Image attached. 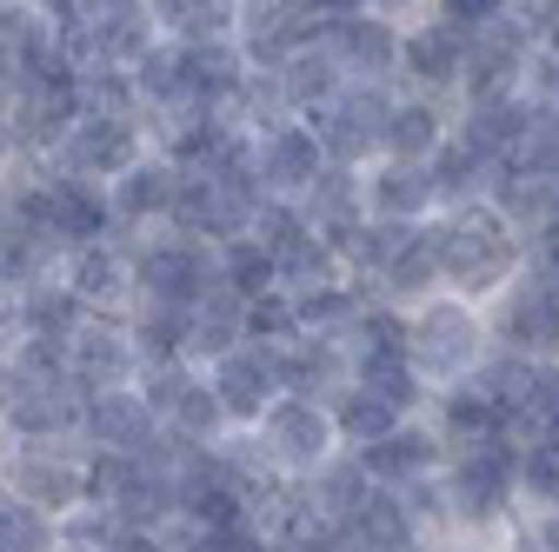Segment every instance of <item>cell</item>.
I'll list each match as a JSON object with an SVG mask.
<instances>
[{
    "label": "cell",
    "instance_id": "obj_16",
    "mask_svg": "<svg viewBox=\"0 0 559 552\" xmlns=\"http://www.w3.org/2000/svg\"><path fill=\"white\" fill-rule=\"evenodd\" d=\"M400 40L406 27L373 14V8H354V14H333L326 21V47L340 53L346 81H373V87H400Z\"/></svg>",
    "mask_w": 559,
    "mask_h": 552
},
{
    "label": "cell",
    "instance_id": "obj_10",
    "mask_svg": "<svg viewBox=\"0 0 559 552\" xmlns=\"http://www.w3.org/2000/svg\"><path fill=\"white\" fill-rule=\"evenodd\" d=\"M493 347L520 353V360H559V273L526 266L520 280L486 307Z\"/></svg>",
    "mask_w": 559,
    "mask_h": 552
},
{
    "label": "cell",
    "instance_id": "obj_32",
    "mask_svg": "<svg viewBox=\"0 0 559 552\" xmlns=\"http://www.w3.org/2000/svg\"><path fill=\"white\" fill-rule=\"evenodd\" d=\"M520 506L559 513V433H539L520 446Z\"/></svg>",
    "mask_w": 559,
    "mask_h": 552
},
{
    "label": "cell",
    "instance_id": "obj_8",
    "mask_svg": "<svg viewBox=\"0 0 559 552\" xmlns=\"http://www.w3.org/2000/svg\"><path fill=\"white\" fill-rule=\"evenodd\" d=\"M539 53V27L526 8H513L507 21H493L486 34L466 40V81H460V107L473 100H520L526 94V67Z\"/></svg>",
    "mask_w": 559,
    "mask_h": 552
},
{
    "label": "cell",
    "instance_id": "obj_15",
    "mask_svg": "<svg viewBox=\"0 0 559 552\" xmlns=\"http://www.w3.org/2000/svg\"><path fill=\"white\" fill-rule=\"evenodd\" d=\"M67 380H74L81 399L133 386V380H140V347H133L127 320H100V313H87V326L67 339Z\"/></svg>",
    "mask_w": 559,
    "mask_h": 552
},
{
    "label": "cell",
    "instance_id": "obj_11",
    "mask_svg": "<svg viewBox=\"0 0 559 552\" xmlns=\"http://www.w3.org/2000/svg\"><path fill=\"white\" fill-rule=\"evenodd\" d=\"M206 386L221 393L234 433H253L260 412L287 393V353H280V339H247V347H234L227 360L206 367Z\"/></svg>",
    "mask_w": 559,
    "mask_h": 552
},
{
    "label": "cell",
    "instance_id": "obj_12",
    "mask_svg": "<svg viewBox=\"0 0 559 552\" xmlns=\"http://www.w3.org/2000/svg\"><path fill=\"white\" fill-rule=\"evenodd\" d=\"M60 287L74 293L87 313H100V320H127V313L140 307V287H133V240L107 233V240H87V247H67Z\"/></svg>",
    "mask_w": 559,
    "mask_h": 552
},
{
    "label": "cell",
    "instance_id": "obj_6",
    "mask_svg": "<svg viewBox=\"0 0 559 552\" xmlns=\"http://www.w3.org/2000/svg\"><path fill=\"white\" fill-rule=\"evenodd\" d=\"M133 287H140V307L193 313L206 293L221 287V247H206L193 233H174V227L133 240Z\"/></svg>",
    "mask_w": 559,
    "mask_h": 552
},
{
    "label": "cell",
    "instance_id": "obj_17",
    "mask_svg": "<svg viewBox=\"0 0 559 552\" xmlns=\"http://www.w3.org/2000/svg\"><path fill=\"white\" fill-rule=\"evenodd\" d=\"M253 147H260V187H266V200H307V187L333 167L326 160V147H320V133H313V120H280V127H266V133H253Z\"/></svg>",
    "mask_w": 559,
    "mask_h": 552
},
{
    "label": "cell",
    "instance_id": "obj_35",
    "mask_svg": "<svg viewBox=\"0 0 559 552\" xmlns=\"http://www.w3.org/2000/svg\"><path fill=\"white\" fill-rule=\"evenodd\" d=\"M513 167H526L539 180H559V107H533L526 113V133H520Z\"/></svg>",
    "mask_w": 559,
    "mask_h": 552
},
{
    "label": "cell",
    "instance_id": "obj_13",
    "mask_svg": "<svg viewBox=\"0 0 559 552\" xmlns=\"http://www.w3.org/2000/svg\"><path fill=\"white\" fill-rule=\"evenodd\" d=\"M180 173H187V167H174L160 147H154L147 160H140V167H127V173L107 187L114 233H120V240L167 233V227H174V206H180Z\"/></svg>",
    "mask_w": 559,
    "mask_h": 552
},
{
    "label": "cell",
    "instance_id": "obj_31",
    "mask_svg": "<svg viewBox=\"0 0 559 552\" xmlns=\"http://www.w3.org/2000/svg\"><path fill=\"white\" fill-rule=\"evenodd\" d=\"M127 333L140 347V367H180L187 360V313L180 307H133Z\"/></svg>",
    "mask_w": 559,
    "mask_h": 552
},
{
    "label": "cell",
    "instance_id": "obj_9",
    "mask_svg": "<svg viewBox=\"0 0 559 552\" xmlns=\"http://www.w3.org/2000/svg\"><path fill=\"white\" fill-rule=\"evenodd\" d=\"M400 87H373V81H346L340 100H326L313 113V133L333 167H373L386 154V120H393Z\"/></svg>",
    "mask_w": 559,
    "mask_h": 552
},
{
    "label": "cell",
    "instance_id": "obj_27",
    "mask_svg": "<svg viewBox=\"0 0 559 552\" xmlns=\"http://www.w3.org/2000/svg\"><path fill=\"white\" fill-rule=\"evenodd\" d=\"M280 74V94H287V113L294 120H313L326 100H340V87H346V67H340V53L326 47V40H313V47H300L287 67H273Z\"/></svg>",
    "mask_w": 559,
    "mask_h": 552
},
{
    "label": "cell",
    "instance_id": "obj_2",
    "mask_svg": "<svg viewBox=\"0 0 559 552\" xmlns=\"http://www.w3.org/2000/svg\"><path fill=\"white\" fill-rule=\"evenodd\" d=\"M0 487L47 519H81L94 506V453L81 440H21L0 446Z\"/></svg>",
    "mask_w": 559,
    "mask_h": 552
},
{
    "label": "cell",
    "instance_id": "obj_40",
    "mask_svg": "<svg viewBox=\"0 0 559 552\" xmlns=\"http://www.w3.org/2000/svg\"><path fill=\"white\" fill-rule=\"evenodd\" d=\"M14 154V113H8V87H0V160Z\"/></svg>",
    "mask_w": 559,
    "mask_h": 552
},
{
    "label": "cell",
    "instance_id": "obj_21",
    "mask_svg": "<svg viewBox=\"0 0 559 552\" xmlns=\"http://www.w3.org/2000/svg\"><path fill=\"white\" fill-rule=\"evenodd\" d=\"M367 214L373 220H440V180L419 160H373L367 167Z\"/></svg>",
    "mask_w": 559,
    "mask_h": 552
},
{
    "label": "cell",
    "instance_id": "obj_3",
    "mask_svg": "<svg viewBox=\"0 0 559 552\" xmlns=\"http://www.w3.org/2000/svg\"><path fill=\"white\" fill-rule=\"evenodd\" d=\"M447 506H453V532L493 539L513 513H520V446L513 440H486L466 453H447Z\"/></svg>",
    "mask_w": 559,
    "mask_h": 552
},
{
    "label": "cell",
    "instance_id": "obj_5",
    "mask_svg": "<svg viewBox=\"0 0 559 552\" xmlns=\"http://www.w3.org/2000/svg\"><path fill=\"white\" fill-rule=\"evenodd\" d=\"M247 440H253V453H260V466L273 479H313L326 459L346 453L340 427H333V406L313 399V393H280Z\"/></svg>",
    "mask_w": 559,
    "mask_h": 552
},
{
    "label": "cell",
    "instance_id": "obj_20",
    "mask_svg": "<svg viewBox=\"0 0 559 552\" xmlns=\"http://www.w3.org/2000/svg\"><path fill=\"white\" fill-rule=\"evenodd\" d=\"M427 427L440 433L447 453H466V446H486V440H507V406L486 393L479 380L433 386V399H427Z\"/></svg>",
    "mask_w": 559,
    "mask_h": 552
},
{
    "label": "cell",
    "instance_id": "obj_28",
    "mask_svg": "<svg viewBox=\"0 0 559 552\" xmlns=\"http://www.w3.org/2000/svg\"><path fill=\"white\" fill-rule=\"evenodd\" d=\"M326 406H333V427H340V446H346V453H360V446L386 440L393 427H406V412H400L393 399L367 393L360 380H354V386H340V393H333Z\"/></svg>",
    "mask_w": 559,
    "mask_h": 552
},
{
    "label": "cell",
    "instance_id": "obj_41",
    "mask_svg": "<svg viewBox=\"0 0 559 552\" xmlns=\"http://www.w3.org/2000/svg\"><path fill=\"white\" fill-rule=\"evenodd\" d=\"M0 8H8V0H0Z\"/></svg>",
    "mask_w": 559,
    "mask_h": 552
},
{
    "label": "cell",
    "instance_id": "obj_39",
    "mask_svg": "<svg viewBox=\"0 0 559 552\" xmlns=\"http://www.w3.org/2000/svg\"><path fill=\"white\" fill-rule=\"evenodd\" d=\"M419 552H493V539H473V532H447V539H427Z\"/></svg>",
    "mask_w": 559,
    "mask_h": 552
},
{
    "label": "cell",
    "instance_id": "obj_7",
    "mask_svg": "<svg viewBox=\"0 0 559 552\" xmlns=\"http://www.w3.org/2000/svg\"><path fill=\"white\" fill-rule=\"evenodd\" d=\"M147 154H154V127L140 113H81L67 127V141L47 154V167L67 173V180H87V187H114Z\"/></svg>",
    "mask_w": 559,
    "mask_h": 552
},
{
    "label": "cell",
    "instance_id": "obj_25",
    "mask_svg": "<svg viewBox=\"0 0 559 552\" xmlns=\"http://www.w3.org/2000/svg\"><path fill=\"white\" fill-rule=\"evenodd\" d=\"M234 347H247V300L221 280L214 293L187 313V360H193V367H214V360H227Z\"/></svg>",
    "mask_w": 559,
    "mask_h": 552
},
{
    "label": "cell",
    "instance_id": "obj_1",
    "mask_svg": "<svg viewBox=\"0 0 559 552\" xmlns=\"http://www.w3.org/2000/svg\"><path fill=\"white\" fill-rule=\"evenodd\" d=\"M440 280L447 293L473 300V307H493L520 273L533 266V247L513 220H500L493 206H460V214H440Z\"/></svg>",
    "mask_w": 559,
    "mask_h": 552
},
{
    "label": "cell",
    "instance_id": "obj_38",
    "mask_svg": "<svg viewBox=\"0 0 559 552\" xmlns=\"http://www.w3.org/2000/svg\"><path fill=\"white\" fill-rule=\"evenodd\" d=\"M114 539H120V532L94 539V532H81V526H60V545H53V552H114Z\"/></svg>",
    "mask_w": 559,
    "mask_h": 552
},
{
    "label": "cell",
    "instance_id": "obj_14",
    "mask_svg": "<svg viewBox=\"0 0 559 552\" xmlns=\"http://www.w3.org/2000/svg\"><path fill=\"white\" fill-rule=\"evenodd\" d=\"M460 81H466V34H453L433 14L406 21V40H400V94H427V100H453L460 107Z\"/></svg>",
    "mask_w": 559,
    "mask_h": 552
},
{
    "label": "cell",
    "instance_id": "obj_37",
    "mask_svg": "<svg viewBox=\"0 0 559 552\" xmlns=\"http://www.w3.org/2000/svg\"><path fill=\"white\" fill-rule=\"evenodd\" d=\"M513 8H520V0H427V14H433V21H447V27H453V34H466V40H473V34H486L493 21H507Z\"/></svg>",
    "mask_w": 559,
    "mask_h": 552
},
{
    "label": "cell",
    "instance_id": "obj_36",
    "mask_svg": "<svg viewBox=\"0 0 559 552\" xmlns=\"http://www.w3.org/2000/svg\"><path fill=\"white\" fill-rule=\"evenodd\" d=\"M493 552H559V513L520 506V513L493 532Z\"/></svg>",
    "mask_w": 559,
    "mask_h": 552
},
{
    "label": "cell",
    "instance_id": "obj_4",
    "mask_svg": "<svg viewBox=\"0 0 559 552\" xmlns=\"http://www.w3.org/2000/svg\"><path fill=\"white\" fill-rule=\"evenodd\" d=\"M493 353V326H486V307L460 300V293H433L413 307V367L427 386H460L486 367Z\"/></svg>",
    "mask_w": 559,
    "mask_h": 552
},
{
    "label": "cell",
    "instance_id": "obj_22",
    "mask_svg": "<svg viewBox=\"0 0 559 552\" xmlns=\"http://www.w3.org/2000/svg\"><path fill=\"white\" fill-rule=\"evenodd\" d=\"M433 293H447V280H440V227L419 220L406 233V247L373 273V300H393V307L413 313L419 300H433Z\"/></svg>",
    "mask_w": 559,
    "mask_h": 552
},
{
    "label": "cell",
    "instance_id": "obj_33",
    "mask_svg": "<svg viewBox=\"0 0 559 552\" xmlns=\"http://www.w3.org/2000/svg\"><path fill=\"white\" fill-rule=\"evenodd\" d=\"M53 545H60V519L34 513L27 500L0 487V552H53Z\"/></svg>",
    "mask_w": 559,
    "mask_h": 552
},
{
    "label": "cell",
    "instance_id": "obj_34",
    "mask_svg": "<svg viewBox=\"0 0 559 552\" xmlns=\"http://www.w3.org/2000/svg\"><path fill=\"white\" fill-rule=\"evenodd\" d=\"M221 280H227L240 300H260V293H273V287H280V273H273V253L247 233V240L221 247Z\"/></svg>",
    "mask_w": 559,
    "mask_h": 552
},
{
    "label": "cell",
    "instance_id": "obj_24",
    "mask_svg": "<svg viewBox=\"0 0 559 552\" xmlns=\"http://www.w3.org/2000/svg\"><path fill=\"white\" fill-rule=\"evenodd\" d=\"M453 100H427V94H400L393 120H386V154L380 160H419L433 167V154L453 141Z\"/></svg>",
    "mask_w": 559,
    "mask_h": 552
},
{
    "label": "cell",
    "instance_id": "obj_23",
    "mask_svg": "<svg viewBox=\"0 0 559 552\" xmlns=\"http://www.w3.org/2000/svg\"><path fill=\"white\" fill-rule=\"evenodd\" d=\"M300 214H307L313 233H326V240L346 253V240L373 220V214H367V167H326V173L307 187Z\"/></svg>",
    "mask_w": 559,
    "mask_h": 552
},
{
    "label": "cell",
    "instance_id": "obj_30",
    "mask_svg": "<svg viewBox=\"0 0 559 552\" xmlns=\"http://www.w3.org/2000/svg\"><path fill=\"white\" fill-rule=\"evenodd\" d=\"M147 8L167 40H234L240 34V0H147Z\"/></svg>",
    "mask_w": 559,
    "mask_h": 552
},
{
    "label": "cell",
    "instance_id": "obj_18",
    "mask_svg": "<svg viewBox=\"0 0 559 552\" xmlns=\"http://www.w3.org/2000/svg\"><path fill=\"white\" fill-rule=\"evenodd\" d=\"M167 433L154 420V406L140 386H120V393H94L87 412H81V446L87 453H120V459H140L154 453Z\"/></svg>",
    "mask_w": 559,
    "mask_h": 552
},
{
    "label": "cell",
    "instance_id": "obj_29",
    "mask_svg": "<svg viewBox=\"0 0 559 552\" xmlns=\"http://www.w3.org/2000/svg\"><path fill=\"white\" fill-rule=\"evenodd\" d=\"M307 493H313L320 519H326V526L340 532V526L354 519V513H360V506H367V500H373L380 487H373V479H367V466H360L354 453H340V459H326V466H320V472L307 479Z\"/></svg>",
    "mask_w": 559,
    "mask_h": 552
},
{
    "label": "cell",
    "instance_id": "obj_26",
    "mask_svg": "<svg viewBox=\"0 0 559 552\" xmlns=\"http://www.w3.org/2000/svg\"><path fill=\"white\" fill-rule=\"evenodd\" d=\"M526 113H533V100H526V94H520V100H473V107H460V113H453V133H460V141H466L479 160L507 167V160L520 154Z\"/></svg>",
    "mask_w": 559,
    "mask_h": 552
},
{
    "label": "cell",
    "instance_id": "obj_19",
    "mask_svg": "<svg viewBox=\"0 0 559 552\" xmlns=\"http://www.w3.org/2000/svg\"><path fill=\"white\" fill-rule=\"evenodd\" d=\"M354 459L367 466V479H373V487H386V493H406V487H419V479L447 472V446H440V433H433L427 420H406V427H393L386 440L360 446Z\"/></svg>",
    "mask_w": 559,
    "mask_h": 552
}]
</instances>
